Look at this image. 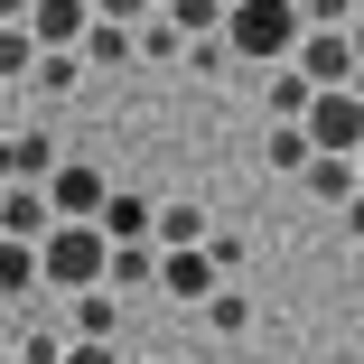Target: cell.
Returning <instances> with one entry per match:
<instances>
[{"instance_id":"ffe728a7","label":"cell","mask_w":364,"mask_h":364,"mask_svg":"<svg viewBox=\"0 0 364 364\" xmlns=\"http://www.w3.org/2000/svg\"><path fill=\"white\" fill-rule=\"evenodd\" d=\"M159 10H168L187 38H205V28H225V19H234V0H159Z\"/></svg>"},{"instance_id":"7a4b0ae2","label":"cell","mask_w":364,"mask_h":364,"mask_svg":"<svg viewBox=\"0 0 364 364\" xmlns=\"http://www.w3.org/2000/svg\"><path fill=\"white\" fill-rule=\"evenodd\" d=\"M38 262H47V289H65V299H75V289H94V280L112 271V234L94 225V215H65V225L38 243Z\"/></svg>"},{"instance_id":"1f68e13d","label":"cell","mask_w":364,"mask_h":364,"mask_svg":"<svg viewBox=\"0 0 364 364\" xmlns=\"http://www.w3.org/2000/svg\"><path fill=\"white\" fill-rule=\"evenodd\" d=\"M150 364H168V355H150Z\"/></svg>"},{"instance_id":"603a6c76","label":"cell","mask_w":364,"mask_h":364,"mask_svg":"<svg viewBox=\"0 0 364 364\" xmlns=\"http://www.w3.org/2000/svg\"><path fill=\"white\" fill-rule=\"evenodd\" d=\"M65 364H122L112 336H65Z\"/></svg>"},{"instance_id":"52a82bcc","label":"cell","mask_w":364,"mask_h":364,"mask_svg":"<svg viewBox=\"0 0 364 364\" xmlns=\"http://www.w3.org/2000/svg\"><path fill=\"white\" fill-rule=\"evenodd\" d=\"M47 196H56V215H103V168L94 159H56V178H47Z\"/></svg>"},{"instance_id":"83f0119b","label":"cell","mask_w":364,"mask_h":364,"mask_svg":"<svg viewBox=\"0 0 364 364\" xmlns=\"http://www.w3.org/2000/svg\"><path fill=\"white\" fill-rule=\"evenodd\" d=\"M19 94H28V85H0V131H10V112H19Z\"/></svg>"},{"instance_id":"8992f818","label":"cell","mask_w":364,"mask_h":364,"mask_svg":"<svg viewBox=\"0 0 364 364\" xmlns=\"http://www.w3.org/2000/svg\"><path fill=\"white\" fill-rule=\"evenodd\" d=\"M299 65H309V85H364V56H355V28H309L299 38Z\"/></svg>"},{"instance_id":"9c48e42d","label":"cell","mask_w":364,"mask_h":364,"mask_svg":"<svg viewBox=\"0 0 364 364\" xmlns=\"http://www.w3.org/2000/svg\"><path fill=\"white\" fill-rule=\"evenodd\" d=\"M85 85V47H38V65H28V94L38 103H65Z\"/></svg>"},{"instance_id":"f1b7e54d","label":"cell","mask_w":364,"mask_h":364,"mask_svg":"<svg viewBox=\"0 0 364 364\" xmlns=\"http://www.w3.org/2000/svg\"><path fill=\"white\" fill-rule=\"evenodd\" d=\"M0 19H28V0H0Z\"/></svg>"},{"instance_id":"9a60e30c","label":"cell","mask_w":364,"mask_h":364,"mask_svg":"<svg viewBox=\"0 0 364 364\" xmlns=\"http://www.w3.org/2000/svg\"><path fill=\"white\" fill-rule=\"evenodd\" d=\"M75 336H122V289H112V280L75 289Z\"/></svg>"},{"instance_id":"7c38bea8","label":"cell","mask_w":364,"mask_h":364,"mask_svg":"<svg viewBox=\"0 0 364 364\" xmlns=\"http://www.w3.org/2000/svg\"><path fill=\"white\" fill-rule=\"evenodd\" d=\"M94 225H103L112 243H150V234H159V205H150V196H103Z\"/></svg>"},{"instance_id":"cb8c5ba5","label":"cell","mask_w":364,"mask_h":364,"mask_svg":"<svg viewBox=\"0 0 364 364\" xmlns=\"http://www.w3.org/2000/svg\"><path fill=\"white\" fill-rule=\"evenodd\" d=\"M205 252H215V262H225V280L243 271V234H225V225H215V234H205Z\"/></svg>"},{"instance_id":"3957f363","label":"cell","mask_w":364,"mask_h":364,"mask_svg":"<svg viewBox=\"0 0 364 364\" xmlns=\"http://www.w3.org/2000/svg\"><path fill=\"white\" fill-rule=\"evenodd\" d=\"M159 289L178 309H205L215 289H225V262H215L205 243H159Z\"/></svg>"},{"instance_id":"484cf974","label":"cell","mask_w":364,"mask_h":364,"mask_svg":"<svg viewBox=\"0 0 364 364\" xmlns=\"http://www.w3.org/2000/svg\"><path fill=\"white\" fill-rule=\"evenodd\" d=\"M94 10H103V19H131V28H140V19L159 10V0H94Z\"/></svg>"},{"instance_id":"277c9868","label":"cell","mask_w":364,"mask_h":364,"mask_svg":"<svg viewBox=\"0 0 364 364\" xmlns=\"http://www.w3.org/2000/svg\"><path fill=\"white\" fill-rule=\"evenodd\" d=\"M299 122H309L318 150H355V159H364V85H327Z\"/></svg>"},{"instance_id":"f546056e","label":"cell","mask_w":364,"mask_h":364,"mask_svg":"<svg viewBox=\"0 0 364 364\" xmlns=\"http://www.w3.org/2000/svg\"><path fill=\"white\" fill-rule=\"evenodd\" d=\"M355 56H364V10H355Z\"/></svg>"},{"instance_id":"4fadbf2b","label":"cell","mask_w":364,"mask_h":364,"mask_svg":"<svg viewBox=\"0 0 364 364\" xmlns=\"http://www.w3.org/2000/svg\"><path fill=\"white\" fill-rule=\"evenodd\" d=\"M103 280L122 289V299H131V289H159V234L150 243H112V271Z\"/></svg>"},{"instance_id":"30bf717a","label":"cell","mask_w":364,"mask_h":364,"mask_svg":"<svg viewBox=\"0 0 364 364\" xmlns=\"http://www.w3.org/2000/svg\"><path fill=\"white\" fill-rule=\"evenodd\" d=\"M262 75H271V85H262L271 122H299V112L318 103V85H309V65H299V56H289V65H262Z\"/></svg>"},{"instance_id":"2e32d148","label":"cell","mask_w":364,"mask_h":364,"mask_svg":"<svg viewBox=\"0 0 364 364\" xmlns=\"http://www.w3.org/2000/svg\"><path fill=\"white\" fill-rule=\"evenodd\" d=\"M262 159H271V168H289V178H299V168L318 159V140H309V122H271V131H262Z\"/></svg>"},{"instance_id":"4dcf8cb0","label":"cell","mask_w":364,"mask_h":364,"mask_svg":"<svg viewBox=\"0 0 364 364\" xmlns=\"http://www.w3.org/2000/svg\"><path fill=\"white\" fill-rule=\"evenodd\" d=\"M0 364H19V346H0Z\"/></svg>"},{"instance_id":"d6986e66","label":"cell","mask_w":364,"mask_h":364,"mask_svg":"<svg viewBox=\"0 0 364 364\" xmlns=\"http://www.w3.org/2000/svg\"><path fill=\"white\" fill-rule=\"evenodd\" d=\"M10 140H19V178H56V159H65V150H56L38 122H10Z\"/></svg>"},{"instance_id":"6da1fadb","label":"cell","mask_w":364,"mask_h":364,"mask_svg":"<svg viewBox=\"0 0 364 364\" xmlns=\"http://www.w3.org/2000/svg\"><path fill=\"white\" fill-rule=\"evenodd\" d=\"M225 38H234L243 65H289V56H299V38H309V10H299V0H234Z\"/></svg>"},{"instance_id":"7402d4cb","label":"cell","mask_w":364,"mask_h":364,"mask_svg":"<svg viewBox=\"0 0 364 364\" xmlns=\"http://www.w3.org/2000/svg\"><path fill=\"white\" fill-rule=\"evenodd\" d=\"M299 10H309V28H355L364 0H299Z\"/></svg>"},{"instance_id":"5b68a950","label":"cell","mask_w":364,"mask_h":364,"mask_svg":"<svg viewBox=\"0 0 364 364\" xmlns=\"http://www.w3.org/2000/svg\"><path fill=\"white\" fill-rule=\"evenodd\" d=\"M56 225H65V215H56L47 178H10V187H0V234H19V243H47Z\"/></svg>"},{"instance_id":"e0dca14e","label":"cell","mask_w":364,"mask_h":364,"mask_svg":"<svg viewBox=\"0 0 364 364\" xmlns=\"http://www.w3.org/2000/svg\"><path fill=\"white\" fill-rule=\"evenodd\" d=\"M28 65H38V28L0 19V85H28Z\"/></svg>"},{"instance_id":"4316f807","label":"cell","mask_w":364,"mask_h":364,"mask_svg":"<svg viewBox=\"0 0 364 364\" xmlns=\"http://www.w3.org/2000/svg\"><path fill=\"white\" fill-rule=\"evenodd\" d=\"M10 178H19V140L0 131V187H10Z\"/></svg>"},{"instance_id":"d4e9b609","label":"cell","mask_w":364,"mask_h":364,"mask_svg":"<svg viewBox=\"0 0 364 364\" xmlns=\"http://www.w3.org/2000/svg\"><path fill=\"white\" fill-rule=\"evenodd\" d=\"M19 364H65V336H19Z\"/></svg>"},{"instance_id":"8fae6325","label":"cell","mask_w":364,"mask_h":364,"mask_svg":"<svg viewBox=\"0 0 364 364\" xmlns=\"http://www.w3.org/2000/svg\"><path fill=\"white\" fill-rule=\"evenodd\" d=\"M131 56H140V28H131V19H103V10H94V28H85V65L103 75V65H131Z\"/></svg>"},{"instance_id":"44dd1931","label":"cell","mask_w":364,"mask_h":364,"mask_svg":"<svg viewBox=\"0 0 364 364\" xmlns=\"http://www.w3.org/2000/svg\"><path fill=\"white\" fill-rule=\"evenodd\" d=\"M205 234H215V225H205L187 196H168V205H159V243H205Z\"/></svg>"},{"instance_id":"ac0fdd59","label":"cell","mask_w":364,"mask_h":364,"mask_svg":"<svg viewBox=\"0 0 364 364\" xmlns=\"http://www.w3.org/2000/svg\"><path fill=\"white\" fill-rule=\"evenodd\" d=\"M196 318H205L215 336H243V327H252V299H243V280H225V289H215V299H205Z\"/></svg>"},{"instance_id":"5bb4252c","label":"cell","mask_w":364,"mask_h":364,"mask_svg":"<svg viewBox=\"0 0 364 364\" xmlns=\"http://www.w3.org/2000/svg\"><path fill=\"white\" fill-rule=\"evenodd\" d=\"M38 280H47V262H38V243H19V234H0V299H28Z\"/></svg>"},{"instance_id":"ba28073f","label":"cell","mask_w":364,"mask_h":364,"mask_svg":"<svg viewBox=\"0 0 364 364\" xmlns=\"http://www.w3.org/2000/svg\"><path fill=\"white\" fill-rule=\"evenodd\" d=\"M28 28H38V47H85L94 0H28Z\"/></svg>"}]
</instances>
